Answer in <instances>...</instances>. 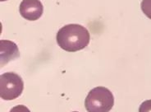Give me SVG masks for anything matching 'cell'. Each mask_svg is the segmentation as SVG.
Listing matches in <instances>:
<instances>
[{
    "label": "cell",
    "instance_id": "obj_2",
    "mask_svg": "<svg viewBox=\"0 0 151 112\" xmlns=\"http://www.w3.org/2000/svg\"><path fill=\"white\" fill-rule=\"evenodd\" d=\"M113 105V93L104 87L93 88L85 101V106L88 112H109Z\"/></svg>",
    "mask_w": 151,
    "mask_h": 112
},
{
    "label": "cell",
    "instance_id": "obj_8",
    "mask_svg": "<svg viewBox=\"0 0 151 112\" xmlns=\"http://www.w3.org/2000/svg\"><path fill=\"white\" fill-rule=\"evenodd\" d=\"M10 112H30V110L27 106L23 105H17L11 109Z\"/></svg>",
    "mask_w": 151,
    "mask_h": 112
},
{
    "label": "cell",
    "instance_id": "obj_6",
    "mask_svg": "<svg viewBox=\"0 0 151 112\" xmlns=\"http://www.w3.org/2000/svg\"><path fill=\"white\" fill-rule=\"evenodd\" d=\"M140 7L145 16L151 19V0H142Z\"/></svg>",
    "mask_w": 151,
    "mask_h": 112
},
{
    "label": "cell",
    "instance_id": "obj_3",
    "mask_svg": "<svg viewBox=\"0 0 151 112\" xmlns=\"http://www.w3.org/2000/svg\"><path fill=\"white\" fill-rule=\"evenodd\" d=\"M24 89L22 78L15 73H5L0 76V97L6 101L14 100L21 96Z\"/></svg>",
    "mask_w": 151,
    "mask_h": 112
},
{
    "label": "cell",
    "instance_id": "obj_7",
    "mask_svg": "<svg viewBox=\"0 0 151 112\" xmlns=\"http://www.w3.org/2000/svg\"><path fill=\"white\" fill-rule=\"evenodd\" d=\"M139 112H151V100L142 102V104L140 105Z\"/></svg>",
    "mask_w": 151,
    "mask_h": 112
},
{
    "label": "cell",
    "instance_id": "obj_4",
    "mask_svg": "<svg viewBox=\"0 0 151 112\" xmlns=\"http://www.w3.org/2000/svg\"><path fill=\"white\" fill-rule=\"evenodd\" d=\"M20 14L29 21H36L43 14L44 8L40 0H22L19 7Z\"/></svg>",
    "mask_w": 151,
    "mask_h": 112
},
{
    "label": "cell",
    "instance_id": "obj_9",
    "mask_svg": "<svg viewBox=\"0 0 151 112\" xmlns=\"http://www.w3.org/2000/svg\"><path fill=\"white\" fill-rule=\"evenodd\" d=\"M72 112H78V111H72Z\"/></svg>",
    "mask_w": 151,
    "mask_h": 112
},
{
    "label": "cell",
    "instance_id": "obj_1",
    "mask_svg": "<svg viewBox=\"0 0 151 112\" xmlns=\"http://www.w3.org/2000/svg\"><path fill=\"white\" fill-rule=\"evenodd\" d=\"M58 45L68 52H76L86 48L90 43L91 35L86 27L78 24L63 26L56 36Z\"/></svg>",
    "mask_w": 151,
    "mask_h": 112
},
{
    "label": "cell",
    "instance_id": "obj_5",
    "mask_svg": "<svg viewBox=\"0 0 151 112\" xmlns=\"http://www.w3.org/2000/svg\"><path fill=\"white\" fill-rule=\"evenodd\" d=\"M0 49H1V67L8 64L10 60L18 58V47L12 41L2 40L0 41Z\"/></svg>",
    "mask_w": 151,
    "mask_h": 112
}]
</instances>
